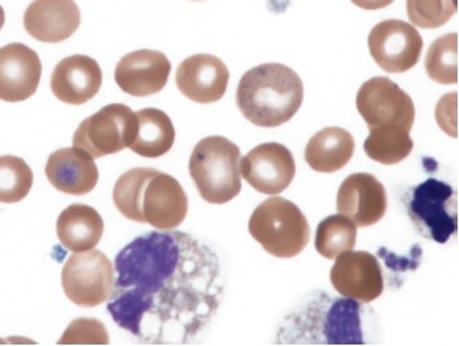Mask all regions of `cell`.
Masks as SVG:
<instances>
[{"instance_id":"1","label":"cell","mask_w":459,"mask_h":346,"mask_svg":"<svg viewBox=\"0 0 459 346\" xmlns=\"http://www.w3.org/2000/svg\"><path fill=\"white\" fill-rule=\"evenodd\" d=\"M115 272L108 312L146 345L191 342L214 319L224 297L217 253L181 230L138 236L117 254Z\"/></svg>"},{"instance_id":"2","label":"cell","mask_w":459,"mask_h":346,"mask_svg":"<svg viewBox=\"0 0 459 346\" xmlns=\"http://www.w3.org/2000/svg\"><path fill=\"white\" fill-rule=\"evenodd\" d=\"M114 203L130 221L159 230L178 228L188 214V196L174 177L150 168L123 174L114 188Z\"/></svg>"},{"instance_id":"3","label":"cell","mask_w":459,"mask_h":346,"mask_svg":"<svg viewBox=\"0 0 459 346\" xmlns=\"http://www.w3.org/2000/svg\"><path fill=\"white\" fill-rule=\"evenodd\" d=\"M304 101V84L283 64H263L238 82L236 105L243 117L260 127H279L294 117Z\"/></svg>"},{"instance_id":"4","label":"cell","mask_w":459,"mask_h":346,"mask_svg":"<svg viewBox=\"0 0 459 346\" xmlns=\"http://www.w3.org/2000/svg\"><path fill=\"white\" fill-rule=\"evenodd\" d=\"M363 305L352 298L320 294L296 316H290L279 343L364 345Z\"/></svg>"},{"instance_id":"5","label":"cell","mask_w":459,"mask_h":346,"mask_svg":"<svg viewBox=\"0 0 459 346\" xmlns=\"http://www.w3.org/2000/svg\"><path fill=\"white\" fill-rule=\"evenodd\" d=\"M240 150L221 135L196 143L189 160V173L200 196L212 204H225L242 191Z\"/></svg>"},{"instance_id":"6","label":"cell","mask_w":459,"mask_h":346,"mask_svg":"<svg viewBox=\"0 0 459 346\" xmlns=\"http://www.w3.org/2000/svg\"><path fill=\"white\" fill-rule=\"evenodd\" d=\"M248 232L273 257L292 258L301 254L310 239L307 217L296 203L284 197L266 199L254 210Z\"/></svg>"},{"instance_id":"7","label":"cell","mask_w":459,"mask_h":346,"mask_svg":"<svg viewBox=\"0 0 459 346\" xmlns=\"http://www.w3.org/2000/svg\"><path fill=\"white\" fill-rule=\"evenodd\" d=\"M407 214L420 235L445 245L458 230V195L453 186L429 178L404 196Z\"/></svg>"},{"instance_id":"8","label":"cell","mask_w":459,"mask_h":346,"mask_svg":"<svg viewBox=\"0 0 459 346\" xmlns=\"http://www.w3.org/2000/svg\"><path fill=\"white\" fill-rule=\"evenodd\" d=\"M137 115L123 104H111L87 117L74 135V147L93 159L115 155L132 147L137 135Z\"/></svg>"},{"instance_id":"9","label":"cell","mask_w":459,"mask_h":346,"mask_svg":"<svg viewBox=\"0 0 459 346\" xmlns=\"http://www.w3.org/2000/svg\"><path fill=\"white\" fill-rule=\"evenodd\" d=\"M63 289L74 304L94 307L111 298L115 286V268L100 250L72 254L64 265Z\"/></svg>"},{"instance_id":"10","label":"cell","mask_w":459,"mask_h":346,"mask_svg":"<svg viewBox=\"0 0 459 346\" xmlns=\"http://www.w3.org/2000/svg\"><path fill=\"white\" fill-rule=\"evenodd\" d=\"M356 107L368 130L396 125L411 132L415 120L414 102L389 78L377 76L367 81L359 90Z\"/></svg>"},{"instance_id":"11","label":"cell","mask_w":459,"mask_h":346,"mask_svg":"<svg viewBox=\"0 0 459 346\" xmlns=\"http://www.w3.org/2000/svg\"><path fill=\"white\" fill-rule=\"evenodd\" d=\"M371 57L388 74H404L417 65L424 48L420 33L409 22L386 20L368 35Z\"/></svg>"},{"instance_id":"12","label":"cell","mask_w":459,"mask_h":346,"mask_svg":"<svg viewBox=\"0 0 459 346\" xmlns=\"http://www.w3.org/2000/svg\"><path fill=\"white\" fill-rule=\"evenodd\" d=\"M296 160L284 145L261 143L240 160V174L255 191L279 195L291 186L296 177Z\"/></svg>"},{"instance_id":"13","label":"cell","mask_w":459,"mask_h":346,"mask_svg":"<svg viewBox=\"0 0 459 346\" xmlns=\"http://www.w3.org/2000/svg\"><path fill=\"white\" fill-rule=\"evenodd\" d=\"M335 291L359 302L376 301L384 293V275L376 255L368 251L340 254L330 272Z\"/></svg>"},{"instance_id":"14","label":"cell","mask_w":459,"mask_h":346,"mask_svg":"<svg viewBox=\"0 0 459 346\" xmlns=\"http://www.w3.org/2000/svg\"><path fill=\"white\" fill-rule=\"evenodd\" d=\"M337 210L356 227L378 224L388 210V195L373 174L356 173L341 184Z\"/></svg>"},{"instance_id":"15","label":"cell","mask_w":459,"mask_h":346,"mask_svg":"<svg viewBox=\"0 0 459 346\" xmlns=\"http://www.w3.org/2000/svg\"><path fill=\"white\" fill-rule=\"evenodd\" d=\"M176 83L191 101L212 104L227 93L230 69L215 56L196 54L182 61L177 69Z\"/></svg>"},{"instance_id":"16","label":"cell","mask_w":459,"mask_h":346,"mask_svg":"<svg viewBox=\"0 0 459 346\" xmlns=\"http://www.w3.org/2000/svg\"><path fill=\"white\" fill-rule=\"evenodd\" d=\"M42 63L32 48L12 43L0 48V99L20 102L30 99L39 87Z\"/></svg>"},{"instance_id":"17","label":"cell","mask_w":459,"mask_h":346,"mask_svg":"<svg viewBox=\"0 0 459 346\" xmlns=\"http://www.w3.org/2000/svg\"><path fill=\"white\" fill-rule=\"evenodd\" d=\"M170 72V61L160 51L137 50L119 61L115 69V81L126 94L148 97L166 87Z\"/></svg>"},{"instance_id":"18","label":"cell","mask_w":459,"mask_h":346,"mask_svg":"<svg viewBox=\"0 0 459 346\" xmlns=\"http://www.w3.org/2000/svg\"><path fill=\"white\" fill-rule=\"evenodd\" d=\"M81 25L75 0H33L24 14L25 30L43 43L69 39Z\"/></svg>"},{"instance_id":"19","label":"cell","mask_w":459,"mask_h":346,"mask_svg":"<svg viewBox=\"0 0 459 346\" xmlns=\"http://www.w3.org/2000/svg\"><path fill=\"white\" fill-rule=\"evenodd\" d=\"M101 86V66L89 56L64 58L51 75V91L65 104H86L99 94Z\"/></svg>"},{"instance_id":"20","label":"cell","mask_w":459,"mask_h":346,"mask_svg":"<svg viewBox=\"0 0 459 346\" xmlns=\"http://www.w3.org/2000/svg\"><path fill=\"white\" fill-rule=\"evenodd\" d=\"M46 176L58 191L82 196L96 188L100 174L93 156L81 148L72 147L51 153Z\"/></svg>"},{"instance_id":"21","label":"cell","mask_w":459,"mask_h":346,"mask_svg":"<svg viewBox=\"0 0 459 346\" xmlns=\"http://www.w3.org/2000/svg\"><path fill=\"white\" fill-rule=\"evenodd\" d=\"M102 233L104 221L101 215L86 204H72L58 217V239L72 253L93 250L101 240Z\"/></svg>"},{"instance_id":"22","label":"cell","mask_w":459,"mask_h":346,"mask_svg":"<svg viewBox=\"0 0 459 346\" xmlns=\"http://www.w3.org/2000/svg\"><path fill=\"white\" fill-rule=\"evenodd\" d=\"M355 153L352 134L341 127H325L310 138L305 160L317 173H335L348 165Z\"/></svg>"},{"instance_id":"23","label":"cell","mask_w":459,"mask_h":346,"mask_svg":"<svg viewBox=\"0 0 459 346\" xmlns=\"http://www.w3.org/2000/svg\"><path fill=\"white\" fill-rule=\"evenodd\" d=\"M138 130L130 150L143 158H160L173 148L176 129L170 117L156 108L138 111Z\"/></svg>"},{"instance_id":"24","label":"cell","mask_w":459,"mask_h":346,"mask_svg":"<svg viewBox=\"0 0 459 346\" xmlns=\"http://www.w3.org/2000/svg\"><path fill=\"white\" fill-rule=\"evenodd\" d=\"M414 150V141L409 130L403 127H377L370 130V135L364 141L367 156L381 165H397L409 158Z\"/></svg>"},{"instance_id":"25","label":"cell","mask_w":459,"mask_h":346,"mask_svg":"<svg viewBox=\"0 0 459 346\" xmlns=\"http://www.w3.org/2000/svg\"><path fill=\"white\" fill-rule=\"evenodd\" d=\"M358 227L345 215H330L320 222L315 238L317 253L327 260H335L340 254L353 250Z\"/></svg>"},{"instance_id":"26","label":"cell","mask_w":459,"mask_h":346,"mask_svg":"<svg viewBox=\"0 0 459 346\" xmlns=\"http://www.w3.org/2000/svg\"><path fill=\"white\" fill-rule=\"evenodd\" d=\"M425 69L436 83H458V33H447L430 45Z\"/></svg>"},{"instance_id":"27","label":"cell","mask_w":459,"mask_h":346,"mask_svg":"<svg viewBox=\"0 0 459 346\" xmlns=\"http://www.w3.org/2000/svg\"><path fill=\"white\" fill-rule=\"evenodd\" d=\"M33 186V173L27 161L17 156H0V202L18 203L28 196Z\"/></svg>"},{"instance_id":"28","label":"cell","mask_w":459,"mask_h":346,"mask_svg":"<svg viewBox=\"0 0 459 346\" xmlns=\"http://www.w3.org/2000/svg\"><path fill=\"white\" fill-rule=\"evenodd\" d=\"M456 9V0H407L410 22L424 30H436L447 24Z\"/></svg>"},{"instance_id":"29","label":"cell","mask_w":459,"mask_h":346,"mask_svg":"<svg viewBox=\"0 0 459 346\" xmlns=\"http://www.w3.org/2000/svg\"><path fill=\"white\" fill-rule=\"evenodd\" d=\"M60 345H108L109 335L101 322L96 319L74 320L68 325L63 337L58 341Z\"/></svg>"},{"instance_id":"30","label":"cell","mask_w":459,"mask_h":346,"mask_svg":"<svg viewBox=\"0 0 459 346\" xmlns=\"http://www.w3.org/2000/svg\"><path fill=\"white\" fill-rule=\"evenodd\" d=\"M436 120L443 132L458 137V93L446 94L436 107Z\"/></svg>"},{"instance_id":"31","label":"cell","mask_w":459,"mask_h":346,"mask_svg":"<svg viewBox=\"0 0 459 346\" xmlns=\"http://www.w3.org/2000/svg\"><path fill=\"white\" fill-rule=\"evenodd\" d=\"M353 4L360 7V9L368 10H381L385 7L391 6L394 0H352Z\"/></svg>"},{"instance_id":"32","label":"cell","mask_w":459,"mask_h":346,"mask_svg":"<svg viewBox=\"0 0 459 346\" xmlns=\"http://www.w3.org/2000/svg\"><path fill=\"white\" fill-rule=\"evenodd\" d=\"M4 7L0 6V30L4 28Z\"/></svg>"}]
</instances>
